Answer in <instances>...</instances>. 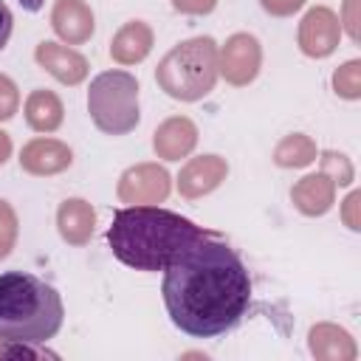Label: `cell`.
<instances>
[{
    "instance_id": "obj_1",
    "label": "cell",
    "mask_w": 361,
    "mask_h": 361,
    "mask_svg": "<svg viewBox=\"0 0 361 361\" xmlns=\"http://www.w3.org/2000/svg\"><path fill=\"white\" fill-rule=\"evenodd\" d=\"M164 305L172 324L192 338L231 333L251 305V276L240 254L212 231L189 243L164 268Z\"/></svg>"
},
{
    "instance_id": "obj_25",
    "label": "cell",
    "mask_w": 361,
    "mask_h": 361,
    "mask_svg": "<svg viewBox=\"0 0 361 361\" xmlns=\"http://www.w3.org/2000/svg\"><path fill=\"white\" fill-rule=\"evenodd\" d=\"M11 25H14V17H11L8 6L0 0V51L8 45V37H11Z\"/></svg>"
},
{
    "instance_id": "obj_21",
    "label": "cell",
    "mask_w": 361,
    "mask_h": 361,
    "mask_svg": "<svg viewBox=\"0 0 361 361\" xmlns=\"http://www.w3.org/2000/svg\"><path fill=\"white\" fill-rule=\"evenodd\" d=\"M14 243H17V214L6 200H0V259L11 254Z\"/></svg>"
},
{
    "instance_id": "obj_26",
    "label": "cell",
    "mask_w": 361,
    "mask_h": 361,
    "mask_svg": "<svg viewBox=\"0 0 361 361\" xmlns=\"http://www.w3.org/2000/svg\"><path fill=\"white\" fill-rule=\"evenodd\" d=\"M8 155H11V138L0 130V166L8 161Z\"/></svg>"
},
{
    "instance_id": "obj_13",
    "label": "cell",
    "mask_w": 361,
    "mask_h": 361,
    "mask_svg": "<svg viewBox=\"0 0 361 361\" xmlns=\"http://www.w3.org/2000/svg\"><path fill=\"white\" fill-rule=\"evenodd\" d=\"M195 144H197V127L183 116L166 118L155 130V138H152L155 152L166 161H180L183 155H189L195 149Z\"/></svg>"
},
{
    "instance_id": "obj_3",
    "label": "cell",
    "mask_w": 361,
    "mask_h": 361,
    "mask_svg": "<svg viewBox=\"0 0 361 361\" xmlns=\"http://www.w3.org/2000/svg\"><path fill=\"white\" fill-rule=\"evenodd\" d=\"M65 307L45 279L25 271L0 274V341L45 344L62 327Z\"/></svg>"
},
{
    "instance_id": "obj_20",
    "label": "cell",
    "mask_w": 361,
    "mask_h": 361,
    "mask_svg": "<svg viewBox=\"0 0 361 361\" xmlns=\"http://www.w3.org/2000/svg\"><path fill=\"white\" fill-rule=\"evenodd\" d=\"M333 87H336V93L344 96V99H358V96H361V62H358V59L344 62V65L336 71V76H333Z\"/></svg>"
},
{
    "instance_id": "obj_24",
    "label": "cell",
    "mask_w": 361,
    "mask_h": 361,
    "mask_svg": "<svg viewBox=\"0 0 361 361\" xmlns=\"http://www.w3.org/2000/svg\"><path fill=\"white\" fill-rule=\"evenodd\" d=\"M172 6L183 14H209L217 6V0H172Z\"/></svg>"
},
{
    "instance_id": "obj_16",
    "label": "cell",
    "mask_w": 361,
    "mask_h": 361,
    "mask_svg": "<svg viewBox=\"0 0 361 361\" xmlns=\"http://www.w3.org/2000/svg\"><path fill=\"white\" fill-rule=\"evenodd\" d=\"M296 209L302 214H324L330 206H333V197H336V180L327 175V172H316V175H307L302 178L293 192H290Z\"/></svg>"
},
{
    "instance_id": "obj_15",
    "label": "cell",
    "mask_w": 361,
    "mask_h": 361,
    "mask_svg": "<svg viewBox=\"0 0 361 361\" xmlns=\"http://www.w3.org/2000/svg\"><path fill=\"white\" fill-rule=\"evenodd\" d=\"M149 48H152V28L141 20H130L116 31L110 42V56L121 65H135L149 54Z\"/></svg>"
},
{
    "instance_id": "obj_23",
    "label": "cell",
    "mask_w": 361,
    "mask_h": 361,
    "mask_svg": "<svg viewBox=\"0 0 361 361\" xmlns=\"http://www.w3.org/2000/svg\"><path fill=\"white\" fill-rule=\"evenodd\" d=\"M259 3L274 17H290L293 11H299L305 6V0H259Z\"/></svg>"
},
{
    "instance_id": "obj_6",
    "label": "cell",
    "mask_w": 361,
    "mask_h": 361,
    "mask_svg": "<svg viewBox=\"0 0 361 361\" xmlns=\"http://www.w3.org/2000/svg\"><path fill=\"white\" fill-rule=\"evenodd\" d=\"M259 62H262V48L257 42V37H251V34H231L226 39V45L217 51L220 73L231 85L254 82V76L259 73Z\"/></svg>"
},
{
    "instance_id": "obj_22",
    "label": "cell",
    "mask_w": 361,
    "mask_h": 361,
    "mask_svg": "<svg viewBox=\"0 0 361 361\" xmlns=\"http://www.w3.org/2000/svg\"><path fill=\"white\" fill-rule=\"evenodd\" d=\"M20 107V93H17V85L0 73V121H8Z\"/></svg>"
},
{
    "instance_id": "obj_17",
    "label": "cell",
    "mask_w": 361,
    "mask_h": 361,
    "mask_svg": "<svg viewBox=\"0 0 361 361\" xmlns=\"http://www.w3.org/2000/svg\"><path fill=\"white\" fill-rule=\"evenodd\" d=\"M65 107L54 90H31L25 99V121L37 133H54L62 124Z\"/></svg>"
},
{
    "instance_id": "obj_19",
    "label": "cell",
    "mask_w": 361,
    "mask_h": 361,
    "mask_svg": "<svg viewBox=\"0 0 361 361\" xmlns=\"http://www.w3.org/2000/svg\"><path fill=\"white\" fill-rule=\"evenodd\" d=\"M316 158V147L310 144V138H305V135H288L279 147H276V152H274V161L279 164V166H305V164H310Z\"/></svg>"
},
{
    "instance_id": "obj_9",
    "label": "cell",
    "mask_w": 361,
    "mask_h": 361,
    "mask_svg": "<svg viewBox=\"0 0 361 361\" xmlns=\"http://www.w3.org/2000/svg\"><path fill=\"white\" fill-rule=\"evenodd\" d=\"M34 56H37V65L62 85H79L87 76V59L79 51L65 48L59 42H39Z\"/></svg>"
},
{
    "instance_id": "obj_11",
    "label": "cell",
    "mask_w": 361,
    "mask_h": 361,
    "mask_svg": "<svg viewBox=\"0 0 361 361\" xmlns=\"http://www.w3.org/2000/svg\"><path fill=\"white\" fill-rule=\"evenodd\" d=\"M51 25L68 45H79V42L90 39V34L96 28L93 11L85 0H56L54 11H51Z\"/></svg>"
},
{
    "instance_id": "obj_12",
    "label": "cell",
    "mask_w": 361,
    "mask_h": 361,
    "mask_svg": "<svg viewBox=\"0 0 361 361\" xmlns=\"http://www.w3.org/2000/svg\"><path fill=\"white\" fill-rule=\"evenodd\" d=\"M228 166L223 158L217 155H203V158H192L180 175H178V189L183 197H200L206 192H212L223 178H226Z\"/></svg>"
},
{
    "instance_id": "obj_7",
    "label": "cell",
    "mask_w": 361,
    "mask_h": 361,
    "mask_svg": "<svg viewBox=\"0 0 361 361\" xmlns=\"http://www.w3.org/2000/svg\"><path fill=\"white\" fill-rule=\"evenodd\" d=\"M338 37H341V20L324 6L310 8L299 25V48L316 59L330 56L338 45Z\"/></svg>"
},
{
    "instance_id": "obj_5",
    "label": "cell",
    "mask_w": 361,
    "mask_h": 361,
    "mask_svg": "<svg viewBox=\"0 0 361 361\" xmlns=\"http://www.w3.org/2000/svg\"><path fill=\"white\" fill-rule=\"evenodd\" d=\"M87 110L107 135H127L138 127V79L127 71H104L90 82Z\"/></svg>"
},
{
    "instance_id": "obj_18",
    "label": "cell",
    "mask_w": 361,
    "mask_h": 361,
    "mask_svg": "<svg viewBox=\"0 0 361 361\" xmlns=\"http://www.w3.org/2000/svg\"><path fill=\"white\" fill-rule=\"evenodd\" d=\"M310 353L316 358H324V361H350L355 358V347H353V338L333 327V324H319L310 330Z\"/></svg>"
},
{
    "instance_id": "obj_4",
    "label": "cell",
    "mask_w": 361,
    "mask_h": 361,
    "mask_svg": "<svg viewBox=\"0 0 361 361\" xmlns=\"http://www.w3.org/2000/svg\"><path fill=\"white\" fill-rule=\"evenodd\" d=\"M217 76V42L212 37H192L178 42L155 68V82L166 96L178 102H197L209 96Z\"/></svg>"
},
{
    "instance_id": "obj_2",
    "label": "cell",
    "mask_w": 361,
    "mask_h": 361,
    "mask_svg": "<svg viewBox=\"0 0 361 361\" xmlns=\"http://www.w3.org/2000/svg\"><path fill=\"white\" fill-rule=\"evenodd\" d=\"M203 234L209 231L169 209L135 203L113 214L107 243L113 257L127 268L155 274L164 271L175 259V254H180L189 243H195Z\"/></svg>"
},
{
    "instance_id": "obj_14",
    "label": "cell",
    "mask_w": 361,
    "mask_h": 361,
    "mask_svg": "<svg viewBox=\"0 0 361 361\" xmlns=\"http://www.w3.org/2000/svg\"><path fill=\"white\" fill-rule=\"evenodd\" d=\"M93 223H96V214L87 200H82V197L62 200V206L56 212V226H59V234L65 243L85 245L93 237Z\"/></svg>"
},
{
    "instance_id": "obj_8",
    "label": "cell",
    "mask_w": 361,
    "mask_h": 361,
    "mask_svg": "<svg viewBox=\"0 0 361 361\" xmlns=\"http://www.w3.org/2000/svg\"><path fill=\"white\" fill-rule=\"evenodd\" d=\"M169 195V172L158 164L130 166L118 180V197L127 203H161Z\"/></svg>"
},
{
    "instance_id": "obj_10",
    "label": "cell",
    "mask_w": 361,
    "mask_h": 361,
    "mask_svg": "<svg viewBox=\"0 0 361 361\" xmlns=\"http://www.w3.org/2000/svg\"><path fill=\"white\" fill-rule=\"evenodd\" d=\"M71 161H73L71 147L56 138H34L20 152V166L31 175H56L68 169Z\"/></svg>"
}]
</instances>
